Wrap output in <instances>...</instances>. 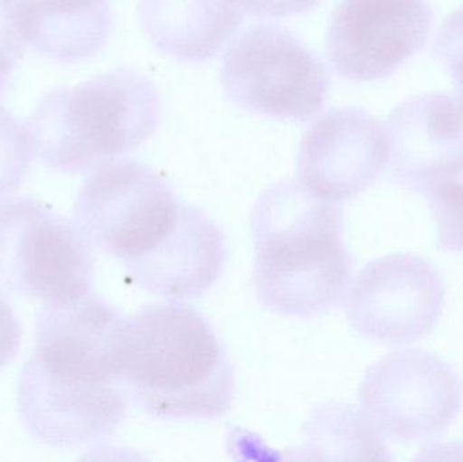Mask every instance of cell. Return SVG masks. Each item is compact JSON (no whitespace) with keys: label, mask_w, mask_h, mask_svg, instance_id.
Masks as SVG:
<instances>
[{"label":"cell","mask_w":463,"mask_h":462,"mask_svg":"<svg viewBox=\"0 0 463 462\" xmlns=\"http://www.w3.org/2000/svg\"><path fill=\"white\" fill-rule=\"evenodd\" d=\"M256 298L285 316H318L345 301L354 262L342 240L339 203L316 197L298 181L261 193L250 216Z\"/></svg>","instance_id":"obj_1"},{"label":"cell","mask_w":463,"mask_h":462,"mask_svg":"<svg viewBox=\"0 0 463 462\" xmlns=\"http://www.w3.org/2000/svg\"><path fill=\"white\" fill-rule=\"evenodd\" d=\"M117 376L128 396L160 420H217L233 401V369L216 331L197 309L175 301L125 317Z\"/></svg>","instance_id":"obj_2"},{"label":"cell","mask_w":463,"mask_h":462,"mask_svg":"<svg viewBox=\"0 0 463 462\" xmlns=\"http://www.w3.org/2000/svg\"><path fill=\"white\" fill-rule=\"evenodd\" d=\"M160 111L155 84L132 68L119 67L49 92L27 127L43 165L87 173L146 143L159 127Z\"/></svg>","instance_id":"obj_3"},{"label":"cell","mask_w":463,"mask_h":462,"mask_svg":"<svg viewBox=\"0 0 463 462\" xmlns=\"http://www.w3.org/2000/svg\"><path fill=\"white\" fill-rule=\"evenodd\" d=\"M94 246L75 220L32 197L0 200V296L49 301L92 292Z\"/></svg>","instance_id":"obj_4"},{"label":"cell","mask_w":463,"mask_h":462,"mask_svg":"<svg viewBox=\"0 0 463 462\" xmlns=\"http://www.w3.org/2000/svg\"><path fill=\"white\" fill-rule=\"evenodd\" d=\"M19 417L33 438L79 449L110 438L124 422L128 393L117 377L35 347L19 374Z\"/></svg>","instance_id":"obj_5"},{"label":"cell","mask_w":463,"mask_h":462,"mask_svg":"<svg viewBox=\"0 0 463 462\" xmlns=\"http://www.w3.org/2000/svg\"><path fill=\"white\" fill-rule=\"evenodd\" d=\"M222 84L250 113L307 122L323 110L331 79L326 64L279 24L247 27L228 46Z\"/></svg>","instance_id":"obj_6"},{"label":"cell","mask_w":463,"mask_h":462,"mask_svg":"<svg viewBox=\"0 0 463 462\" xmlns=\"http://www.w3.org/2000/svg\"><path fill=\"white\" fill-rule=\"evenodd\" d=\"M181 209L170 184L151 167L137 160H113L84 182L73 220L92 246L127 265L165 240Z\"/></svg>","instance_id":"obj_7"},{"label":"cell","mask_w":463,"mask_h":462,"mask_svg":"<svg viewBox=\"0 0 463 462\" xmlns=\"http://www.w3.org/2000/svg\"><path fill=\"white\" fill-rule=\"evenodd\" d=\"M358 399L361 411L383 438L430 441L442 436L461 412L463 382L439 355L402 350L367 369Z\"/></svg>","instance_id":"obj_8"},{"label":"cell","mask_w":463,"mask_h":462,"mask_svg":"<svg viewBox=\"0 0 463 462\" xmlns=\"http://www.w3.org/2000/svg\"><path fill=\"white\" fill-rule=\"evenodd\" d=\"M445 293L442 276L430 260L397 252L362 269L345 295V316L367 341L413 344L439 322Z\"/></svg>","instance_id":"obj_9"},{"label":"cell","mask_w":463,"mask_h":462,"mask_svg":"<svg viewBox=\"0 0 463 462\" xmlns=\"http://www.w3.org/2000/svg\"><path fill=\"white\" fill-rule=\"evenodd\" d=\"M432 22L427 0H340L329 19L326 54L347 80L389 78L424 48Z\"/></svg>","instance_id":"obj_10"},{"label":"cell","mask_w":463,"mask_h":462,"mask_svg":"<svg viewBox=\"0 0 463 462\" xmlns=\"http://www.w3.org/2000/svg\"><path fill=\"white\" fill-rule=\"evenodd\" d=\"M386 170L415 193L463 175V103L458 95L430 92L405 100L383 124Z\"/></svg>","instance_id":"obj_11"},{"label":"cell","mask_w":463,"mask_h":462,"mask_svg":"<svg viewBox=\"0 0 463 462\" xmlns=\"http://www.w3.org/2000/svg\"><path fill=\"white\" fill-rule=\"evenodd\" d=\"M386 165L383 127L364 108H335L313 122L299 144L298 184L340 203L369 189Z\"/></svg>","instance_id":"obj_12"},{"label":"cell","mask_w":463,"mask_h":462,"mask_svg":"<svg viewBox=\"0 0 463 462\" xmlns=\"http://www.w3.org/2000/svg\"><path fill=\"white\" fill-rule=\"evenodd\" d=\"M222 228L201 209L182 205L175 230L146 257L127 263L146 292L168 301L195 300L214 287L225 265Z\"/></svg>","instance_id":"obj_13"},{"label":"cell","mask_w":463,"mask_h":462,"mask_svg":"<svg viewBox=\"0 0 463 462\" xmlns=\"http://www.w3.org/2000/svg\"><path fill=\"white\" fill-rule=\"evenodd\" d=\"M124 319L94 292L43 303L35 316L37 349L118 379L117 352Z\"/></svg>","instance_id":"obj_14"},{"label":"cell","mask_w":463,"mask_h":462,"mask_svg":"<svg viewBox=\"0 0 463 462\" xmlns=\"http://www.w3.org/2000/svg\"><path fill=\"white\" fill-rule=\"evenodd\" d=\"M232 0H138L141 27L160 53L179 62L213 59L244 21Z\"/></svg>","instance_id":"obj_15"},{"label":"cell","mask_w":463,"mask_h":462,"mask_svg":"<svg viewBox=\"0 0 463 462\" xmlns=\"http://www.w3.org/2000/svg\"><path fill=\"white\" fill-rule=\"evenodd\" d=\"M15 18L24 42L59 62L95 56L111 29L109 0H19Z\"/></svg>","instance_id":"obj_16"},{"label":"cell","mask_w":463,"mask_h":462,"mask_svg":"<svg viewBox=\"0 0 463 462\" xmlns=\"http://www.w3.org/2000/svg\"><path fill=\"white\" fill-rule=\"evenodd\" d=\"M324 450L336 458L391 460L389 448L364 412L351 406L324 407Z\"/></svg>","instance_id":"obj_17"},{"label":"cell","mask_w":463,"mask_h":462,"mask_svg":"<svg viewBox=\"0 0 463 462\" xmlns=\"http://www.w3.org/2000/svg\"><path fill=\"white\" fill-rule=\"evenodd\" d=\"M34 155L29 127L0 108V200L21 187Z\"/></svg>","instance_id":"obj_18"},{"label":"cell","mask_w":463,"mask_h":462,"mask_svg":"<svg viewBox=\"0 0 463 462\" xmlns=\"http://www.w3.org/2000/svg\"><path fill=\"white\" fill-rule=\"evenodd\" d=\"M437 227V244L448 252H463V182L448 181L426 193Z\"/></svg>","instance_id":"obj_19"},{"label":"cell","mask_w":463,"mask_h":462,"mask_svg":"<svg viewBox=\"0 0 463 462\" xmlns=\"http://www.w3.org/2000/svg\"><path fill=\"white\" fill-rule=\"evenodd\" d=\"M435 54L450 73L463 103V5L443 22L435 43Z\"/></svg>","instance_id":"obj_20"},{"label":"cell","mask_w":463,"mask_h":462,"mask_svg":"<svg viewBox=\"0 0 463 462\" xmlns=\"http://www.w3.org/2000/svg\"><path fill=\"white\" fill-rule=\"evenodd\" d=\"M242 13L256 18H286L312 11L321 0H232Z\"/></svg>","instance_id":"obj_21"},{"label":"cell","mask_w":463,"mask_h":462,"mask_svg":"<svg viewBox=\"0 0 463 462\" xmlns=\"http://www.w3.org/2000/svg\"><path fill=\"white\" fill-rule=\"evenodd\" d=\"M19 0H0V51L18 64L26 51L24 38L16 26Z\"/></svg>","instance_id":"obj_22"},{"label":"cell","mask_w":463,"mask_h":462,"mask_svg":"<svg viewBox=\"0 0 463 462\" xmlns=\"http://www.w3.org/2000/svg\"><path fill=\"white\" fill-rule=\"evenodd\" d=\"M21 344V325L5 298L0 296V369L15 357Z\"/></svg>","instance_id":"obj_23"},{"label":"cell","mask_w":463,"mask_h":462,"mask_svg":"<svg viewBox=\"0 0 463 462\" xmlns=\"http://www.w3.org/2000/svg\"><path fill=\"white\" fill-rule=\"evenodd\" d=\"M15 67L16 62L11 57H8L5 52L0 51V103H2L5 91H7L11 72Z\"/></svg>","instance_id":"obj_24"}]
</instances>
